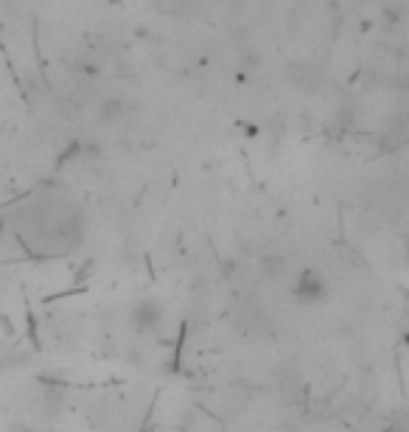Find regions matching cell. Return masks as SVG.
Instances as JSON below:
<instances>
[{"label":"cell","mask_w":409,"mask_h":432,"mask_svg":"<svg viewBox=\"0 0 409 432\" xmlns=\"http://www.w3.org/2000/svg\"><path fill=\"white\" fill-rule=\"evenodd\" d=\"M129 323L137 334H157L166 323V306L154 297H140L129 309Z\"/></svg>","instance_id":"obj_1"},{"label":"cell","mask_w":409,"mask_h":432,"mask_svg":"<svg viewBox=\"0 0 409 432\" xmlns=\"http://www.w3.org/2000/svg\"><path fill=\"white\" fill-rule=\"evenodd\" d=\"M294 300L303 303V306H317L328 297V281L325 275L317 270H303L297 278H294Z\"/></svg>","instance_id":"obj_2"},{"label":"cell","mask_w":409,"mask_h":432,"mask_svg":"<svg viewBox=\"0 0 409 432\" xmlns=\"http://www.w3.org/2000/svg\"><path fill=\"white\" fill-rule=\"evenodd\" d=\"M258 267H261L264 278L280 281V278H286V273H289V258H286V253H280V250H270V253L261 255Z\"/></svg>","instance_id":"obj_3"},{"label":"cell","mask_w":409,"mask_h":432,"mask_svg":"<svg viewBox=\"0 0 409 432\" xmlns=\"http://www.w3.org/2000/svg\"><path fill=\"white\" fill-rule=\"evenodd\" d=\"M124 112H127V101L121 96H107L98 104V121L101 124H115V121L124 118Z\"/></svg>","instance_id":"obj_4"},{"label":"cell","mask_w":409,"mask_h":432,"mask_svg":"<svg viewBox=\"0 0 409 432\" xmlns=\"http://www.w3.org/2000/svg\"><path fill=\"white\" fill-rule=\"evenodd\" d=\"M6 432H34V427H28V424H23V421H14V424H9Z\"/></svg>","instance_id":"obj_5"}]
</instances>
